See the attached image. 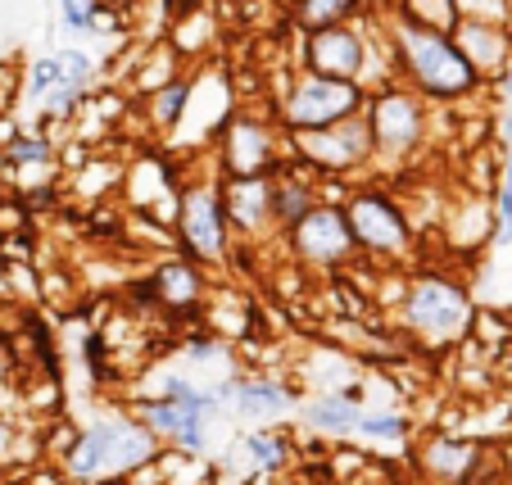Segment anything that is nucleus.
I'll return each mask as SVG.
<instances>
[{
    "instance_id": "nucleus-1",
    "label": "nucleus",
    "mask_w": 512,
    "mask_h": 485,
    "mask_svg": "<svg viewBox=\"0 0 512 485\" xmlns=\"http://www.w3.org/2000/svg\"><path fill=\"white\" fill-rule=\"evenodd\" d=\"M390 41H395V59L404 68V78L413 82V91H422L426 100H467L481 91V68L467 59V50L458 46L454 32L422 23L413 14H399L390 23Z\"/></svg>"
},
{
    "instance_id": "nucleus-2",
    "label": "nucleus",
    "mask_w": 512,
    "mask_h": 485,
    "mask_svg": "<svg viewBox=\"0 0 512 485\" xmlns=\"http://www.w3.org/2000/svg\"><path fill=\"white\" fill-rule=\"evenodd\" d=\"M404 318H408V327L422 340H431V345H454L458 336L472 331L476 309H472L467 286H458L454 277L422 272V277H413V286H408V295H404Z\"/></svg>"
},
{
    "instance_id": "nucleus-3",
    "label": "nucleus",
    "mask_w": 512,
    "mask_h": 485,
    "mask_svg": "<svg viewBox=\"0 0 512 485\" xmlns=\"http://www.w3.org/2000/svg\"><path fill=\"white\" fill-rule=\"evenodd\" d=\"M368 96L354 78H327V73H304L295 87H290L286 105H281V118H286L290 132H313V127H331L345 123V118L363 114Z\"/></svg>"
},
{
    "instance_id": "nucleus-4",
    "label": "nucleus",
    "mask_w": 512,
    "mask_h": 485,
    "mask_svg": "<svg viewBox=\"0 0 512 485\" xmlns=\"http://www.w3.org/2000/svg\"><path fill=\"white\" fill-rule=\"evenodd\" d=\"M155 454V436L141 431L136 422H100L96 431L78 440L73 449V472L78 476H109V472H127V467L145 463Z\"/></svg>"
},
{
    "instance_id": "nucleus-5",
    "label": "nucleus",
    "mask_w": 512,
    "mask_h": 485,
    "mask_svg": "<svg viewBox=\"0 0 512 485\" xmlns=\"http://www.w3.org/2000/svg\"><path fill=\"white\" fill-rule=\"evenodd\" d=\"M368 123L377 155H408L426 136V96L408 87H386L368 100Z\"/></svg>"
},
{
    "instance_id": "nucleus-6",
    "label": "nucleus",
    "mask_w": 512,
    "mask_h": 485,
    "mask_svg": "<svg viewBox=\"0 0 512 485\" xmlns=\"http://www.w3.org/2000/svg\"><path fill=\"white\" fill-rule=\"evenodd\" d=\"M290 136H295V150L304 155V164L327 168V173H345V168H358L363 159L377 155L368 114H354L331 127H313V132H290Z\"/></svg>"
},
{
    "instance_id": "nucleus-7",
    "label": "nucleus",
    "mask_w": 512,
    "mask_h": 485,
    "mask_svg": "<svg viewBox=\"0 0 512 485\" xmlns=\"http://www.w3.org/2000/svg\"><path fill=\"white\" fill-rule=\"evenodd\" d=\"M349 227H354V241L372 254H408L413 245V227H408L404 209L390 200L386 191H358L345 204Z\"/></svg>"
},
{
    "instance_id": "nucleus-8",
    "label": "nucleus",
    "mask_w": 512,
    "mask_h": 485,
    "mask_svg": "<svg viewBox=\"0 0 512 485\" xmlns=\"http://www.w3.org/2000/svg\"><path fill=\"white\" fill-rule=\"evenodd\" d=\"M227 204L223 191L213 186H191L182 195V214H177V227H182V241L191 245L200 259H218L227 250Z\"/></svg>"
},
{
    "instance_id": "nucleus-9",
    "label": "nucleus",
    "mask_w": 512,
    "mask_h": 485,
    "mask_svg": "<svg viewBox=\"0 0 512 485\" xmlns=\"http://www.w3.org/2000/svg\"><path fill=\"white\" fill-rule=\"evenodd\" d=\"M290 241L309 263H340L349 250H354V227H349V214L336 209V204H313L300 223L290 227Z\"/></svg>"
},
{
    "instance_id": "nucleus-10",
    "label": "nucleus",
    "mask_w": 512,
    "mask_h": 485,
    "mask_svg": "<svg viewBox=\"0 0 512 485\" xmlns=\"http://www.w3.org/2000/svg\"><path fill=\"white\" fill-rule=\"evenodd\" d=\"M87 78H91V64L82 55H73V50L50 55V59H41V64H32L28 100L32 105H46L50 114H68L73 100L82 96V87H87Z\"/></svg>"
},
{
    "instance_id": "nucleus-11",
    "label": "nucleus",
    "mask_w": 512,
    "mask_h": 485,
    "mask_svg": "<svg viewBox=\"0 0 512 485\" xmlns=\"http://www.w3.org/2000/svg\"><path fill=\"white\" fill-rule=\"evenodd\" d=\"M309 68L313 73H327V78H363V64H368V41L358 37L354 28L336 23V28H318L309 32Z\"/></svg>"
},
{
    "instance_id": "nucleus-12",
    "label": "nucleus",
    "mask_w": 512,
    "mask_h": 485,
    "mask_svg": "<svg viewBox=\"0 0 512 485\" xmlns=\"http://www.w3.org/2000/svg\"><path fill=\"white\" fill-rule=\"evenodd\" d=\"M454 37H458V46L467 50V59L481 68V78H499L503 68H508V59H512V32H508V23L458 19Z\"/></svg>"
},
{
    "instance_id": "nucleus-13",
    "label": "nucleus",
    "mask_w": 512,
    "mask_h": 485,
    "mask_svg": "<svg viewBox=\"0 0 512 485\" xmlns=\"http://www.w3.org/2000/svg\"><path fill=\"white\" fill-rule=\"evenodd\" d=\"M223 168L232 177H263L272 168V136L254 118H236L223 141Z\"/></svg>"
},
{
    "instance_id": "nucleus-14",
    "label": "nucleus",
    "mask_w": 512,
    "mask_h": 485,
    "mask_svg": "<svg viewBox=\"0 0 512 485\" xmlns=\"http://www.w3.org/2000/svg\"><path fill=\"white\" fill-rule=\"evenodd\" d=\"M209 404H213V399L195 395L186 381H173L164 404L145 408V413H150V422H155V427L173 431V440H182V445L195 449V445H200V422H204V408H209Z\"/></svg>"
},
{
    "instance_id": "nucleus-15",
    "label": "nucleus",
    "mask_w": 512,
    "mask_h": 485,
    "mask_svg": "<svg viewBox=\"0 0 512 485\" xmlns=\"http://www.w3.org/2000/svg\"><path fill=\"white\" fill-rule=\"evenodd\" d=\"M223 204L236 227L254 232V227H263L272 218V182H263V177H232L223 186Z\"/></svg>"
},
{
    "instance_id": "nucleus-16",
    "label": "nucleus",
    "mask_w": 512,
    "mask_h": 485,
    "mask_svg": "<svg viewBox=\"0 0 512 485\" xmlns=\"http://www.w3.org/2000/svg\"><path fill=\"white\" fill-rule=\"evenodd\" d=\"M422 463L431 467L440 481L467 485L476 476V467H481V449H476V445H458V440H435V445L426 449Z\"/></svg>"
},
{
    "instance_id": "nucleus-17",
    "label": "nucleus",
    "mask_w": 512,
    "mask_h": 485,
    "mask_svg": "<svg viewBox=\"0 0 512 485\" xmlns=\"http://www.w3.org/2000/svg\"><path fill=\"white\" fill-rule=\"evenodd\" d=\"M313 186L295 182V177H281V182H272V218H277L281 227H295L304 214L313 209Z\"/></svg>"
},
{
    "instance_id": "nucleus-18",
    "label": "nucleus",
    "mask_w": 512,
    "mask_h": 485,
    "mask_svg": "<svg viewBox=\"0 0 512 485\" xmlns=\"http://www.w3.org/2000/svg\"><path fill=\"white\" fill-rule=\"evenodd\" d=\"M304 418H309L318 431H358V427H363V413H358L354 399H345V395L313 399Z\"/></svg>"
},
{
    "instance_id": "nucleus-19",
    "label": "nucleus",
    "mask_w": 512,
    "mask_h": 485,
    "mask_svg": "<svg viewBox=\"0 0 512 485\" xmlns=\"http://www.w3.org/2000/svg\"><path fill=\"white\" fill-rule=\"evenodd\" d=\"M236 408L245 418H272L281 408H290V390L281 386H241L236 390Z\"/></svg>"
},
{
    "instance_id": "nucleus-20",
    "label": "nucleus",
    "mask_w": 512,
    "mask_h": 485,
    "mask_svg": "<svg viewBox=\"0 0 512 485\" xmlns=\"http://www.w3.org/2000/svg\"><path fill=\"white\" fill-rule=\"evenodd\" d=\"M300 10V23L309 32L318 28H336V23H349L358 10V0H304V5H295Z\"/></svg>"
},
{
    "instance_id": "nucleus-21",
    "label": "nucleus",
    "mask_w": 512,
    "mask_h": 485,
    "mask_svg": "<svg viewBox=\"0 0 512 485\" xmlns=\"http://www.w3.org/2000/svg\"><path fill=\"white\" fill-rule=\"evenodd\" d=\"M155 286L168 304H195V295H200V277H195L186 263H164Z\"/></svg>"
},
{
    "instance_id": "nucleus-22",
    "label": "nucleus",
    "mask_w": 512,
    "mask_h": 485,
    "mask_svg": "<svg viewBox=\"0 0 512 485\" xmlns=\"http://www.w3.org/2000/svg\"><path fill=\"white\" fill-rule=\"evenodd\" d=\"M186 100H191V82H168V87H159V96H155V123L159 127H173L177 118H182V109H186Z\"/></svg>"
},
{
    "instance_id": "nucleus-23",
    "label": "nucleus",
    "mask_w": 512,
    "mask_h": 485,
    "mask_svg": "<svg viewBox=\"0 0 512 485\" xmlns=\"http://www.w3.org/2000/svg\"><path fill=\"white\" fill-rule=\"evenodd\" d=\"M64 28L73 32H100V0H64Z\"/></svg>"
},
{
    "instance_id": "nucleus-24",
    "label": "nucleus",
    "mask_w": 512,
    "mask_h": 485,
    "mask_svg": "<svg viewBox=\"0 0 512 485\" xmlns=\"http://www.w3.org/2000/svg\"><path fill=\"white\" fill-rule=\"evenodd\" d=\"M499 100H503V114H499V141L512 150V59H508V68H503L499 78Z\"/></svg>"
},
{
    "instance_id": "nucleus-25",
    "label": "nucleus",
    "mask_w": 512,
    "mask_h": 485,
    "mask_svg": "<svg viewBox=\"0 0 512 485\" xmlns=\"http://www.w3.org/2000/svg\"><path fill=\"white\" fill-rule=\"evenodd\" d=\"M363 436H386V440H399L404 436V418H399V413H377V418H363Z\"/></svg>"
},
{
    "instance_id": "nucleus-26",
    "label": "nucleus",
    "mask_w": 512,
    "mask_h": 485,
    "mask_svg": "<svg viewBox=\"0 0 512 485\" xmlns=\"http://www.w3.org/2000/svg\"><path fill=\"white\" fill-rule=\"evenodd\" d=\"M46 155H50V146H46V141H37V136H32V141L23 136V141H14V146H10L14 164H41Z\"/></svg>"
},
{
    "instance_id": "nucleus-27",
    "label": "nucleus",
    "mask_w": 512,
    "mask_h": 485,
    "mask_svg": "<svg viewBox=\"0 0 512 485\" xmlns=\"http://www.w3.org/2000/svg\"><path fill=\"white\" fill-rule=\"evenodd\" d=\"M245 445L254 449V458H259V463H281V454H286V449H281V440H268V436H254V440H245Z\"/></svg>"
},
{
    "instance_id": "nucleus-28",
    "label": "nucleus",
    "mask_w": 512,
    "mask_h": 485,
    "mask_svg": "<svg viewBox=\"0 0 512 485\" xmlns=\"http://www.w3.org/2000/svg\"><path fill=\"white\" fill-rule=\"evenodd\" d=\"M141 485H155V481H141Z\"/></svg>"
},
{
    "instance_id": "nucleus-29",
    "label": "nucleus",
    "mask_w": 512,
    "mask_h": 485,
    "mask_svg": "<svg viewBox=\"0 0 512 485\" xmlns=\"http://www.w3.org/2000/svg\"><path fill=\"white\" fill-rule=\"evenodd\" d=\"M295 5H304V0H295Z\"/></svg>"
}]
</instances>
